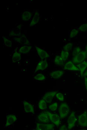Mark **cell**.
Instances as JSON below:
<instances>
[{"label":"cell","instance_id":"cell-1","mask_svg":"<svg viewBox=\"0 0 87 130\" xmlns=\"http://www.w3.org/2000/svg\"><path fill=\"white\" fill-rule=\"evenodd\" d=\"M59 114L62 119L66 118L70 112V107L66 103H61L59 109Z\"/></svg>","mask_w":87,"mask_h":130},{"label":"cell","instance_id":"cell-2","mask_svg":"<svg viewBox=\"0 0 87 130\" xmlns=\"http://www.w3.org/2000/svg\"><path fill=\"white\" fill-rule=\"evenodd\" d=\"M77 120L75 112L72 111L67 119L68 130L72 129L75 126Z\"/></svg>","mask_w":87,"mask_h":130},{"label":"cell","instance_id":"cell-3","mask_svg":"<svg viewBox=\"0 0 87 130\" xmlns=\"http://www.w3.org/2000/svg\"><path fill=\"white\" fill-rule=\"evenodd\" d=\"M86 59V52L84 51H82L78 55L73 57L72 61L75 64H78L85 61Z\"/></svg>","mask_w":87,"mask_h":130},{"label":"cell","instance_id":"cell-4","mask_svg":"<svg viewBox=\"0 0 87 130\" xmlns=\"http://www.w3.org/2000/svg\"><path fill=\"white\" fill-rule=\"evenodd\" d=\"M51 122L56 126L58 127L61 123V118L57 114H53L50 111H47Z\"/></svg>","mask_w":87,"mask_h":130},{"label":"cell","instance_id":"cell-5","mask_svg":"<svg viewBox=\"0 0 87 130\" xmlns=\"http://www.w3.org/2000/svg\"><path fill=\"white\" fill-rule=\"evenodd\" d=\"M54 125L53 123H36V129L37 130H51L54 129Z\"/></svg>","mask_w":87,"mask_h":130},{"label":"cell","instance_id":"cell-6","mask_svg":"<svg viewBox=\"0 0 87 130\" xmlns=\"http://www.w3.org/2000/svg\"><path fill=\"white\" fill-rule=\"evenodd\" d=\"M78 124L83 128L87 127V111H85L78 116Z\"/></svg>","mask_w":87,"mask_h":130},{"label":"cell","instance_id":"cell-7","mask_svg":"<svg viewBox=\"0 0 87 130\" xmlns=\"http://www.w3.org/2000/svg\"><path fill=\"white\" fill-rule=\"evenodd\" d=\"M12 40L16 43H18L24 45H31L30 41L24 35H22L20 37L13 38Z\"/></svg>","mask_w":87,"mask_h":130},{"label":"cell","instance_id":"cell-8","mask_svg":"<svg viewBox=\"0 0 87 130\" xmlns=\"http://www.w3.org/2000/svg\"><path fill=\"white\" fill-rule=\"evenodd\" d=\"M64 70H66L71 71H78L79 69L77 66H75L72 61L69 60L64 65Z\"/></svg>","mask_w":87,"mask_h":130},{"label":"cell","instance_id":"cell-9","mask_svg":"<svg viewBox=\"0 0 87 130\" xmlns=\"http://www.w3.org/2000/svg\"><path fill=\"white\" fill-rule=\"evenodd\" d=\"M48 64L46 60H42L38 62L35 70L34 73L39 71H43L48 68Z\"/></svg>","mask_w":87,"mask_h":130},{"label":"cell","instance_id":"cell-10","mask_svg":"<svg viewBox=\"0 0 87 130\" xmlns=\"http://www.w3.org/2000/svg\"><path fill=\"white\" fill-rule=\"evenodd\" d=\"M35 49L38 56L42 60H44L50 57V55L44 50L39 48L37 46H35Z\"/></svg>","mask_w":87,"mask_h":130},{"label":"cell","instance_id":"cell-11","mask_svg":"<svg viewBox=\"0 0 87 130\" xmlns=\"http://www.w3.org/2000/svg\"><path fill=\"white\" fill-rule=\"evenodd\" d=\"M38 119L40 122L48 123L50 121V119L47 111H44L40 113L38 116Z\"/></svg>","mask_w":87,"mask_h":130},{"label":"cell","instance_id":"cell-12","mask_svg":"<svg viewBox=\"0 0 87 130\" xmlns=\"http://www.w3.org/2000/svg\"><path fill=\"white\" fill-rule=\"evenodd\" d=\"M17 120V118L14 115L10 114L6 115V122L5 124V127H7L12 125Z\"/></svg>","mask_w":87,"mask_h":130},{"label":"cell","instance_id":"cell-13","mask_svg":"<svg viewBox=\"0 0 87 130\" xmlns=\"http://www.w3.org/2000/svg\"><path fill=\"white\" fill-rule=\"evenodd\" d=\"M57 92L56 91H49L46 93L44 94L43 99L47 103H51L54 97L55 96Z\"/></svg>","mask_w":87,"mask_h":130},{"label":"cell","instance_id":"cell-14","mask_svg":"<svg viewBox=\"0 0 87 130\" xmlns=\"http://www.w3.org/2000/svg\"><path fill=\"white\" fill-rule=\"evenodd\" d=\"M24 110L26 113L34 114L35 110L33 106L26 100H24L23 103Z\"/></svg>","mask_w":87,"mask_h":130},{"label":"cell","instance_id":"cell-15","mask_svg":"<svg viewBox=\"0 0 87 130\" xmlns=\"http://www.w3.org/2000/svg\"><path fill=\"white\" fill-rule=\"evenodd\" d=\"M40 20V14L38 10H36L32 20L30 22V26H33L39 23Z\"/></svg>","mask_w":87,"mask_h":130},{"label":"cell","instance_id":"cell-16","mask_svg":"<svg viewBox=\"0 0 87 130\" xmlns=\"http://www.w3.org/2000/svg\"><path fill=\"white\" fill-rule=\"evenodd\" d=\"M64 74V71L63 70H58L54 71L50 73L51 77L54 79H59L62 77Z\"/></svg>","mask_w":87,"mask_h":130},{"label":"cell","instance_id":"cell-17","mask_svg":"<svg viewBox=\"0 0 87 130\" xmlns=\"http://www.w3.org/2000/svg\"><path fill=\"white\" fill-rule=\"evenodd\" d=\"M33 46L31 45H23L19 48L18 52L21 54H27L32 49Z\"/></svg>","mask_w":87,"mask_h":130},{"label":"cell","instance_id":"cell-18","mask_svg":"<svg viewBox=\"0 0 87 130\" xmlns=\"http://www.w3.org/2000/svg\"><path fill=\"white\" fill-rule=\"evenodd\" d=\"M33 13L28 10L24 11L21 15V19L24 22H26L31 20L32 18Z\"/></svg>","mask_w":87,"mask_h":130},{"label":"cell","instance_id":"cell-19","mask_svg":"<svg viewBox=\"0 0 87 130\" xmlns=\"http://www.w3.org/2000/svg\"><path fill=\"white\" fill-rule=\"evenodd\" d=\"M76 66L79 69L81 76H83L84 73L87 68V61H84L82 63L78 64Z\"/></svg>","mask_w":87,"mask_h":130},{"label":"cell","instance_id":"cell-20","mask_svg":"<svg viewBox=\"0 0 87 130\" xmlns=\"http://www.w3.org/2000/svg\"><path fill=\"white\" fill-rule=\"evenodd\" d=\"M21 59V54L17 50H14V53L12 56V62L16 63L20 61Z\"/></svg>","mask_w":87,"mask_h":130},{"label":"cell","instance_id":"cell-21","mask_svg":"<svg viewBox=\"0 0 87 130\" xmlns=\"http://www.w3.org/2000/svg\"><path fill=\"white\" fill-rule=\"evenodd\" d=\"M64 62L60 56L57 55L55 56L54 59V63L55 65L59 66L62 67L64 65Z\"/></svg>","mask_w":87,"mask_h":130},{"label":"cell","instance_id":"cell-22","mask_svg":"<svg viewBox=\"0 0 87 130\" xmlns=\"http://www.w3.org/2000/svg\"><path fill=\"white\" fill-rule=\"evenodd\" d=\"M47 103L43 99L39 101L38 107L39 109L42 110H46L47 108Z\"/></svg>","mask_w":87,"mask_h":130},{"label":"cell","instance_id":"cell-23","mask_svg":"<svg viewBox=\"0 0 87 130\" xmlns=\"http://www.w3.org/2000/svg\"><path fill=\"white\" fill-rule=\"evenodd\" d=\"M60 56L64 62H65L67 61L70 56V53L68 51L62 50L61 51Z\"/></svg>","mask_w":87,"mask_h":130},{"label":"cell","instance_id":"cell-24","mask_svg":"<svg viewBox=\"0 0 87 130\" xmlns=\"http://www.w3.org/2000/svg\"><path fill=\"white\" fill-rule=\"evenodd\" d=\"M3 41H4V44L6 47L8 48H10L12 46V43L11 40L7 39L5 36L2 37Z\"/></svg>","mask_w":87,"mask_h":130},{"label":"cell","instance_id":"cell-25","mask_svg":"<svg viewBox=\"0 0 87 130\" xmlns=\"http://www.w3.org/2000/svg\"><path fill=\"white\" fill-rule=\"evenodd\" d=\"M34 80L37 81H44L46 79V77L44 74L41 73H39L37 74L34 77Z\"/></svg>","mask_w":87,"mask_h":130},{"label":"cell","instance_id":"cell-26","mask_svg":"<svg viewBox=\"0 0 87 130\" xmlns=\"http://www.w3.org/2000/svg\"><path fill=\"white\" fill-rule=\"evenodd\" d=\"M22 35L21 32L18 31V32H16L13 30H11L9 32V35L10 37H20Z\"/></svg>","mask_w":87,"mask_h":130},{"label":"cell","instance_id":"cell-27","mask_svg":"<svg viewBox=\"0 0 87 130\" xmlns=\"http://www.w3.org/2000/svg\"><path fill=\"white\" fill-rule=\"evenodd\" d=\"M72 46H73V44L71 42H68L63 47V49L64 50L69 52L72 50Z\"/></svg>","mask_w":87,"mask_h":130},{"label":"cell","instance_id":"cell-28","mask_svg":"<svg viewBox=\"0 0 87 130\" xmlns=\"http://www.w3.org/2000/svg\"><path fill=\"white\" fill-rule=\"evenodd\" d=\"M58 107V103L56 102L53 103L49 106V109L50 110L53 111H55L57 109Z\"/></svg>","mask_w":87,"mask_h":130},{"label":"cell","instance_id":"cell-29","mask_svg":"<svg viewBox=\"0 0 87 130\" xmlns=\"http://www.w3.org/2000/svg\"><path fill=\"white\" fill-rule=\"evenodd\" d=\"M78 33H79L78 29L76 28L73 29L70 32V35H69L70 38H72L76 37L78 34Z\"/></svg>","mask_w":87,"mask_h":130},{"label":"cell","instance_id":"cell-30","mask_svg":"<svg viewBox=\"0 0 87 130\" xmlns=\"http://www.w3.org/2000/svg\"><path fill=\"white\" fill-rule=\"evenodd\" d=\"M81 48L80 46H77L74 48L72 51V55L73 57L78 55L82 51Z\"/></svg>","mask_w":87,"mask_h":130},{"label":"cell","instance_id":"cell-31","mask_svg":"<svg viewBox=\"0 0 87 130\" xmlns=\"http://www.w3.org/2000/svg\"><path fill=\"white\" fill-rule=\"evenodd\" d=\"M79 31L81 32H86L87 31V23L83 24L80 26L78 29Z\"/></svg>","mask_w":87,"mask_h":130},{"label":"cell","instance_id":"cell-32","mask_svg":"<svg viewBox=\"0 0 87 130\" xmlns=\"http://www.w3.org/2000/svg\"><path fill=\"white\" fill-rule=\"evenodd\" d=\"M56 98L60 102H63L64 100V96L62 93H57L55 95Z\"/></svg>","mask_w":87,"mask_h":130},{"label":"cell","instance_id":"cell-33","mask_svg":"<svg viewBox=\"0 0 87 130\" xmlns=\"http://www.w3.org/2000/svg\"><path fill=\"white\" fill-rule=\"evenodd\" d=\"M67 127L65 125H62L60 127L59 130H68Z\"/></svg>","mask_w":87,"mask_h":130},{"label":"cell","instance_id":"cell-34","mask_svg":"<svg viewBox=\"0 0 87 130\" xmlns=\"http://www.w3.org/2000/svg\"><path fill=\"white\" fill-rule=\"evenodd\" d=\"M84 77V84H85V87L87 91V77Z\"/></svg>","mask_w":87,"mask_h":130},{"label":"cell","instance_id":"cell-35","mask_svg":"<svg viewBox=\"0 0 87 130\" xmlns=\"http://www.w3.org/2000/svg\"><path fill=\"white\" fill-rule=\"evenodd\" d=\"M17 28L19 30H21L22 29V25L21 24H19L17 26Z\"/></svg>","mask_w":87,"mask_h":130},{"label":"cell","instance_id":"cell-36","mask_svg":"<svg viewBox=\"0 0 87 130\" xmlns=\"http://www.w3.org/2000/svg\"><path fill=\"white\" fill-rule=\"evenodd\" d=\"M83 76H84V77H87V70L84 73Z\"/></svg>","mask_w":87,"mask_h":130},{"label":"cell","instance_id":"cell-37","mask_svg":"<svg viewBox=\"0 0 87 130\" xmlns=\"http://www.w3.org/2000/svg\"><path fill=\"white\" fill-rule=\"evenodd\" d=\"M85 52H86V59H87V45H86V47H85Z\"/></svg>","mask_w":87,"mask_h":130}]
</instances>
